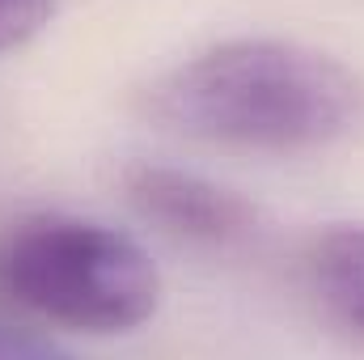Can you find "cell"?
Returning a JSON list of instances; mask_svg holds the SVG:
<instances>
[{"label":"cell","instance_id":"obj_1","mask_svg":"<svg viewBox=\"0 0 364 360\" xmlns=\"http://www.w3.org/2000/svg\"><path fill=\"white\" fill-rule=\"evenodd\" d=\"M144 110L220 149L322 153L364 127V81L305 43L233 38L153 81Z\"/></svg>","mask_w":364,"mask_h":360},{"label":"cell","instance_id":"obj_2","mask_svg":"<svg viewBox=\"0 0 364 360\" xmlns=\"http://www.w3.org/2000/svg\"><path fill=\"white\" fill-rule=\"evenodd\" d=\"M0 292L47 327L119 335L157 314L161 275L127 233L102 221L34 212L0 233Z\"/></svg>","mask_w":364,"mask_h":360},{"label":"cell","instance_id":"obj_3","mask_svg":"<svg viewBox=\"0 0 364 360\" xmlns=\"http://www.w3.org/2000/svg\"><path fill=\"white\" fill-rule=\"evenodd\" d=\"M127 199L161 233L191 246L237 250L259 238V212L242 195L174 166H136L127 174Z\"/></svg>","mask_w":364,"mask_h":360},{"label":"cell","instance_id":"obj_4","mask_svg":"<svg viewBox=\"0 0 364 360\" xmlns=\"http://www.w3.org/2000/svg\"><path fill=\"white\" fill-rule=\"evenodd\" d=\"M305 284L318 309L364 344V225H339L314 238L305 255Z\"/></svg>","mask_w":364,"mask_h":360},{"label":"cell","instance_id":"obj_5","mask_svg":"<svg viewBox=\"0 0 364 360\" xmlns=\"http://www.w3.org/2000/svg\"><path fill=\"white\" fill-rule=\"evenodd\" d=\"M55 344L43 335H30L26 327H0V360H17V356H51Z\"/></svg>","mask_w":364,"mask_h":360}]
</instances>
